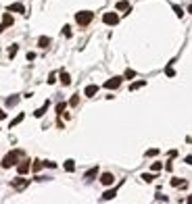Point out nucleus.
I'll return each mask as SVG.
<instances>
[{
    "mask_svg": "<svg viewBox=\"0 0 192 204\" xmlns=\"http://www.w3.org/2000/svg\"><path fill=\"white\" fill-rule=\"evenodd\" d=\"M150 169L157 173V171H161V169H163V165H161V163H153V167H150Z\"/></svg>",
    "mask_w": 192,
    "mask_h": 204,
    "instance_id": "c756f323",
    "label": "nucleus"
},
{
    "mask_svg": "<svg viewBox=\"0 0 192 204\" xmlns=\"http://www.w3.org/2000/svg\"><path fill=\"white\" fill-rule=\"evenodd\" d=\"M186 202H190V204H192V196H188V200H186Z\"/></svg>",
    "mask_w": 192,
    "mask_h": 204,
    "instance_id": "58836bf2",
    "label": "nucleus"
},
{
    "mask_svg": "<svg viewBox=\"0 0 192 204\" xmlns=\"http://www.w3.org/2000/svg\"><path fill=\"white\" fill-rule=\"evenodd\" d=\"M77 102H79V98H77V96H73L71 100H69V104H71V106H75V104H77Z\"/></svg>",
    "mask_w": 192,
    "mask_h": 204,
    "instance_id": "2f4dec72",
    "label": "nucleus"
},
{
    "mask_svg": "<svg viewBox=\"0 0 192 204\" xmlns=\"http://www.w3.org/2000/svg\"><path fill=\"white\" fill-rule=\"evenodd\" d=\"M132 77H136V71L127 69V71H125V79H132Z\"/></svg>",
    "mask_w": 192,
    "mask_h": 204,
    "instance_id": "a878e982",
    "label": "nucleus"
},
{
    "mask_svg": "<svg viewBox=\"0 0 192 204\" xmlns=\"http://www.w3.org/2000/svg\"><path fill=\"white\" fill-rule=\"evenodd\" d=\"M102 21L107 25H117L119 23V15H117V13H105V15H102Z\"/></svg>",
    "mask_w": 192,
    "mask_h": 204,
    "instance_id": "7ed1b4c3",
    "label": "nucleus"
},
{
    "mask_svg": "<svg viewBox=\"0 0 192 204\" xmlns=\"http://www.w3.org/2000/svg\"><path fill=\"white\" fill-rule=\"evenodd\" d=\"M21 121H23V115H19V117H15V119L11 121V127H15V125H17V123H21Z\"/></svg>",
    "mask_w": 192,
    "mask_h": 204,
    "instance_id": "393cba45",
    "label": "nucleus"
},
{
    "mask_svg": "<svg viewBox=\"0 0 192 204\" xmlns=\"http://www.w3.org/2000/svg\"><path fill=\"white\" fill-rule=\"evenodd\" d=\"M44 167H48V169H54V167H57V163H50V160H44Z\"/></svg>",
    "mask_w": 192,
    "mask_h": 204,
    "instance_id": "7c9ffc66",
    "label": "nucleus"
},
{
    "mask_svg": "<svg viewBox=\"0 0 192 204\" xmlns=\"http://www.w3.org/2000/svg\"><path fill=\"white\" fill-rule=\"evenodd\" d=\"M96 92H98V85H88V88L84 90V94H86L88 98H92V96L96 94Z\"/></svg>",
    "mask_w": 192,
    "mask_h": 204,
    "instance_id": "6e6552de",
    "label": "nucleus"
},
{
    "mask_svg": "<svg viewBox=\"0 0 192 204\" xmlns=\"http://www.w3.org/2000/svg\"><path fill=\"white\" fill-rule=\"evenodd\" d=\"M188 13H190V15H192V4H190V6H188Z\"/></svg>",
    "mask_w": 192,
    "mask_h": 204,
    "instance_id": "ea45409f",
    "label": "nucleus"
},
{
    "mask_svg": "<svg viewBox=\"0 0 192 204\" xmlns=\"http://www.w3.org/2000/svg\"><path fill=\"white\" fill-rule=\"evenodd\" d=\"M42 167H44V163H42V160H36V163L31 165V169H34V173H38V171H42Z\"/></svg>",
    "mask_w": 192,
    "mask_h": 204,
    "instance_id": "aec40b11",
    "label": "nucleus"
},
{
    "mask_svg": "<svg viewBox=\"0 0 192 204\" xmlns=\"http://www.w3.org/2000/svg\"><path fill=\"white\" fill-rule=\"evenodd\" d=\"M94 19V13H90V11H79L77 15H75V21H77V25H88L90 21Z\"/></svg>",
    "mask_w": 192,
    "mask_h": 204,
    "instance_id": "f03ea898",
    "label": "nucleus"
},
{
    "mask_svg": "<svg viewBox=\"0 0 192 204\" xmlns=\"http://www.w3.org/2000/svg\"><path fill=\"white\" fill-rule=\"evenodd\" d=\"M173 13H175V15H178L180 19H182V17H184V11H182V9H180V6H178V4H173Z\"/></svg>",
    "mask_w": 192,
    "mask_h": 204,
    "instance_id": "4be33fe9",
    "label": "nucleus"
},
{
    "mask_svg": "<svg viewBox=\"0 0 192 204\" xmlns=\"http://www.w3.org/2000/svg\"><path fill=\"white\" fill-rule=\"evenodd\" d=\"M19 156H21V152H19V150H11L9 154L2 158V167H4V169H11L13 165L17 163V158H19Z\"/></svg>",
    "mask_w": 192,
    "mask_h": 204,
    "instance_id": "f257e3e1",
    "label": "nucleus"
},
{
    "mask_svg": "<svg viewBox=\"0 0 192 204\" xmlns=\"http://www.w3.org/2000/svg\"><path fill=\"white\" fill-rule=\"evenodd\" d=\"M61 84H63V85H69V84H71V77H69V73H65V71L61 73Z\"/></svg>",
    "mask_w": 192,
    "mask_h": 204,
    "instance_id": "4468645a",
    "label": "nucleus"
},
{
    "mask_svg": "<svg viewBox=\"0 0 192 204\" xmlns=\"http://www.w3.org/2000/svg\"><path fill=\"white\" fill-rule=\"evenodd\" d=\"M54 81H57V75H54V73H50V77H48V84H54Z\"/></svg>",
    "mask_w": 192,
    "mask_h": 204,
    "instance_id": "473e14b6",
    "label": "nucleus"
},
{
    "mask_svg": "<svg viewBox=\"0 0 192 204\" xmlns=\"http://www.w3.org/2000/svg\"><path fill=\"white\" fill-rule=\"evenodd\" d=\"M171 185H173V188H186V181L180 179V177H173V179H171Z\"/></svg>",
    "mask_w": 192,
    "mask_h": 204,
    "instance_id": "9b49d317",
    "label": "nucleus"
},
{
    "mask_svg": "<svg viewBox=\"0 0 192 204\" xmlns=\"http://www.w3.org/2000/svg\"><path fill=\"white\" fill-rule=\"evenodd\" d=\"M17 102H19V96H13V98H9V100H6V106H15Z\"/></svg>",
    "mask_w": 192,
    "mask_h": 204,
    "instance_id": "412c9836",
    "label": "nucleus"
},
{
    "mask_svg": "<svg viewBox=\"0 0 192 204\" xmlns=\"http://www.w3.org/2000/svg\"><path fill=\"white\" fill-rule=\"evenodd\" d=\"M63 36H65V38H71V27H69V25H65V27H63Z\"/></svg>",
    "mask_w": 192,
    "mask_h": 204,
    "instance_id": "5701e85b",
    "label": "nucleus"
},
{
    "mask_svg": "<svg viewBox=\"0 0 192 204\" xmlns=\"http://www.w3.org/2000/svg\"><path fill=\"white\" fill-rule=\"evenodd\" d=\"M117 11H130V2L127 0H119L117 2Z\"/></svg>",
    "mask_w": 192,
    "mask_h": 204,
    "instance_id": "f8f14e48",
    "label": "nucleus"
},
{
    "mask_svg": "<svg viewBox=\"0 0 192 204\" xmlns=\"http://www.w3.org/2000/svg\"><path fill=\"white\" fill-rule=\"evenodd\" d=\"M48 44H50V38L48 36H42L38 40V46H40V48H48Z\"/></svg>",
    "mask_w": 192,
    "mask_h": 204,
    "instance_id": "9d476101",
    "label": "nucleus"
},
{
    "mask_svg": "<svg viewBox=\"0 0 192 204\" xmlns=\"http://www.w3.org/2000/svg\"><path fill=\"white\" fill-rule=\"evenodd\" d=\"M65 106H67V104H65V102H61L59 106H57V113H63V110H65Z\"/></svg>",
    "mask_w": 192,
    "mask_h": 204,
    "instance_id": "f704fd0d",
    "label": "nucleus"
},
{
    "mask_svg": "<svg viewBox=\"0 0 192 204\" xmlns=\"http://www.w3.org/2000/svg\"><path fill=\"white\" fill-rule=\"evenodd\" d=\"M115 196H117V190H109V192H105L100 196V200H113Z\"/></svg>",
    "mask_w": 192,
    "mask_h": 204,
    "instance_id": "1a4fd4ad",
    "label": "nucleus"
},
{
    "mask_svg": "<svg viewBox=\"0 0 192 204\" xmlns=\"http://www.w3.org/2000/svg\"><path fill=\"white\" fill-rule=\"evenodd\" d=\"M157 200H161V202H167V196H163V194H157Z\"/></svg>",
    "mask_w": 192,
    "mask_h": 204,
    "instance_id": "72a5a7b5",
    "label": "nucleus"
},
{
    "mask_svg": "<svg viewBox=\"0 0 192 204\" xmlns=\"http://www.w3.org/2000/svg\"><path fill=\"white\" fill-rule=\"evenodd\" d=\"M29 169H31V165H29V160H23V163H21V165L17 167V171H19V175H25V173H27Z\"/></svg>",
    "mask_w": 192,
    "mask_h": 204,
    "instance_id": "423d86ee",
    "label": "nucleus"
},
{
    "mask_svg": "<svg viewBox=\"0 0 192 204\" xmlns=\"http://www.w3.org/2000/svg\"><path fill=\"white\" fill-rule=\"evenodd\" d=\"M13 185H15L17 190H21V188H25V185H27V181H25V179H21V177H19V179H15V181H13Z\"/></svg>",
    "mask_w": 192,
    "mask_h": 204,
    "instance_id": "2eb2a0df",
    "label": "nucleus"
},
{
    "mask_svg": "<svg viewBox=\"0 0 192 204\" xmlns=\"http://www.w3.org/2000/svg\"><path fill=\"white\" fill-rule=\"evenodd\" d=\"M144 85H146V81H134V84L130 85V90L134 92V90H140V88H144Z\"/></svg>",
    "mask_w": 192,
    "mask_h": 204,
    "instance_id": "a211bd4d",
    "label": "nucleus"
},
{
    "mask_svg": "<svg viewBox=\"0 0 192 204\" xmlns=\"http://www.w3.org/2000/svg\"><path fill=\"white\" fill-rule=\"evenodd\" d=\"M4 29H6V25H4V23H0V34H2Z\"/></svg>",
    "mask_w": 192,
    "mask_h": 204,
    "instance_id": "e433bc0d",
    "label": "nucleus"
},
{
    "mask_svg": "<svg viewBox=\"0 0 192 204\" xmlns=\"http://www.w3.org/2000/svg\"><path fill=\"white\" fill-rule=\"evenodd\" d=\"M2 119H6V113H4V110L0 108V121H2Z\"/></svg>",
    "mask_w": 192,
    "mask_h": 204,
    "instance_id": "c9c22d12",
    "label": "nucleus"
},
{
    "mask_svg": "<svg viewBox=\"0 0 192 204\" xmlns=\"http://www.w3.org/2000/svg\"><path fill=\"white\" fill-rule=\"evenodd\" d=\"M48 104H50V102H44V106H42V108H38L36 113H34V115H36L38 119H40V117H42V115H44V113H46V108H48Z\"/></svg>",
    "mask_w": 192,
    "mask_h": 204,
    "instance_id": "f3484780",
    "label": "nucleus"
},
{
    "mask_svg": "<svg viewBox=\"0 0 192 204\" xmlns=\"http://www.w3.org/2000/svg\"><path fill=\"white\" fill-rule=\"evenodd\" d=\"M142 179L146 181V183H150V181L155 179V175H150V173H144V175H142Z\"/></svg>",
    "mask_w": 192,
    "mask_h": 204,
    "instance_id": "b1692460",
    "label": "nucleus"
},
{
    "mask_svg": "<svg viewBox=\"0 0 192 204\" xmlns=\"http://www.w3.org/2000/svg\"><path fill=\"white\" fill-rule=\"evenodd\" d=\"M9 11H11V13H25V6H23V4H19V2H15V4L9 6Z\"/></svg>",
    "mask_w": 192,
    "mask_h": 204,
    "instance_id": "0eeeda50",
    "label": "nucleus"
},
{
    "mask_svg": "<svg viewBox=\"0 0 192 204\" xmlns=\"http://www.w3.org/2000/svg\"><path fill=\"white\" fill-rule=\"evenodd\" d=\"M2 23L6 25V27H9V25H13V17L9 15V13H4V17H2Z\"/></svg>",
    "mask_w": 192,
    "mask_h": 204,
    "instance_id": "6ab92c4d",
    "label": "nucleus"
},
{
    "mask_svg": "<svg viewBox=\"0 0 192 204\" xmlns=\"http://www.w3.org/2000/svg\"><path fill=\"white\" fill-rule=\"evenodd\" d=\"M65 171H67V173H73V171H75V163H73V160H65Z\"/></svg>",
    "mask_w": 192,
    "mask_h": 204,
    "instance_id": "dca6fc26",
    "label": "nucleus"
},
{
    "mask_svg": "<svg viewBox=\"0 0 192 204\" xmlns=\"http://www.w3.org/2000/svg\"><path fill=\"white\" fill-rule=\"evenodd\" d=\"M165 73H167L169 77H173V75H175V71H173V67H171V63H169V67H167V69H165Z\"/></svg>",
    "mask_w": 192,
    "mask_h": 204,
    "instance_id": "bb28decb",
    "label": "nucleus"
},
{
    "mask_svg": "<svg viewBox=\"0 0 192 204\" xmlns=\"http://www.w3.org/2000/svg\"><path fill=\"white\" fill-rule=\"evenodd\" d=\"M96 173H98V167H94V169H90L88 173H86V181H92L96 177Z\"/></svg>",
    "mask_w": 192,
    "mask_h": 204,
    "instance_id": "ddd939ff",
    "label": "nucleus"
},
{
    "mask_svg": "<svg viewBox=\"0 0 192 204\" xmlns=\"http://www.w3.org/2000/svg\"><path fill=\"white\" fill-rule=\"evenodd\" d=\"M159 154V150L157 148H150V150H146V156H157Z\"/></svg>",
    "mask_w": 192,
    "mask_h": 204,
    "instance_id": "cd10ccee",
    "label": "nucleus"
},
{
    "mask_svg": "<svg viewBox=\"0 0 192 204\" xmlns=\"http://www.w3.org/2000/svg\"><path fill=\"white\" fill-rule=\"evenodd\" d=\"M17 50H19V46H11V50H9V56H15V54H17Z\"/></svg>",
    "mask_w": 192,
    "mask_h": 204,
    "instance_id": "c85d7f7f",
    "label": "nucleus"
},
{
    "mask_svg": "<svg viewBox=\"0 0 192 204\" xmlns=\"http://www.w3.org/2000/svg\"><path fill=\"white\" fill-rule=\"evenodd\" d=\"M186 163H188V165H192V156H186Z\"/></svg>",
    "mask_w": 192,
    "mask_h": 204,
    "instance_id": "4c0bfd02",
    "label": "nucleus"
},
{
    "mask_svg": "<svg viewBox=\"0 0 192 204\" xmlns=\"http://www.w3.org/2000/svg\"><path fill=\"white\" fill-rule=\"evenodd\" d=\"M121 81H123V77H111L109 81H105V88L107 90H117L121 85Z\"/></svg>",
    "mask_w": 192,
    "mask_h": 204,
    "instance_id": "20e7f679",
    "label": "nucleus"
},
{
    "mask_svg": "<svg viewBox=\"0 0 192 204\" xmlns=\"http://www.w3.org/2000/svg\"><path fill=\"white\" fill-rule=\"evenodd\" d=\"M113 181H115V177H113L111 173H102V175H100V183H102V185H113Z\"/></svg>",
    "mask_w": 192,
    "mask_h": 204,
    "instance_id": "39448f33",
    "label": "nucleus"
}]
</instances>
